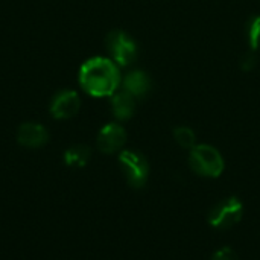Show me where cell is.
<instances>
[{
    "label": "cell",
    "instance_id": "cell-1",
    "mask_svg": "<svg viewBox=\"0 0 260 260\" xmlns=\"http://www.w3.org/2000/svg\"><path fill=\"white\" fill-rule=\"evenodd\" d=\"M79 84L91 96H113L120 84V73L111 59L96 56L82 64L79 70Z\"/></svg>",
    "mask_w": 260,
    "mask_h": 260
},
{
    "label": "cell",
    "instance_id": "cell-2",
    "mask_svg": "<svg viewBox=\"0 0 260 260\" xmlns=\"http://www.w3.org/2000/svg\"><path fill=\"white\" fill-rule=\"evenodd\" d=\"M189 163L195 174L207 178H218L225 166L221 152L210 145H195L190 149Z\"/></svg>",
    "mask_w": 260,
    "mask_h": 260
},
{
    "label": "cell",
    "instance_id": "cell-3",
    "mask_svg": "<svg viewBox=\"0 0 260 260\" xmlns=\"http://www.w3.org/2000/svg\"><path fill=\"white\" fill-rule=\"evenodd\" d=\"M244 216V204L236 197H229L212 207L209 212V224L218 230H227L239 224Z\"/></svg>",
    "mask_w": 260,
    "mask_h": 260
},
{
    "label": "cell",
    "instance_id": "cell-4",
    "mask_svg": "<svg viewBox=\"0 0 260 260\" xmlns=\"http://www.w3.org/2000/svg\"><path fill=\"white\" fill-rule=\"evenodd\" d=\"M119 163L128 184L134 189H142L149 177V163L137 151H122L119 155Z\"/></svg>",
    "mask_w": 260,
    "mask_h": 260
},
{
    "label": "cell",
    "instance_id": "cell-5",
    "mask_svg": "<svg viewBox=\"0 0 260 260\" xmlns=\"http://www.w3.org/2000/svg\"><path fill=\"white\" fill-rule=\"evenodd\" d=\"M105 43L111 58L119 66H129L137 58V44L133 37L123 30H111Z\"/></svg>",
    "mask_w": 260,
    "mask_h": 260
},
{
    "label": "cell",
    "instance_id": "cell-6",
    "mask_svg": "<svg viewBox=\"0 0 260 260\" xmlns=\"http://www.w3.org/2000/svg\"><path fill=\"white\" fill-rule=\"evenodd\" d=\"M81 107L79 94L73 90H62L50 102V113L55 119H70Z\"/></svg>",
    "mask_w": 260,
    "mask_h": 260
},
{
    "label": "cell",
    "instance_id": "cell-7",
    "mask_svg": "<svg viewBox=\"0 0 260 260\" xmlns=\"http://www.w3.org/2000/svg\"><path fill=\"white\" fill-rule=\"evenodd\" d=\"M126 142V131L119 123L105 125L98 134V148L104 154H114Z\"/></svg>",
    "mask_w": 260,
    "mask_h": 260
},
{
    "label": "cell",
    "instance_id": "cell-8",
    "mask_svg": "<svg viewBox=\"0 0 260 260\" xmlns=\"http://www.w3.org/2000/svg\"><path fill=\"white\" fill-rule=\"evenodd\" d=\"M17 140L21 146L34 149V148H41L43 145H46V142L49 140V134L43 125L27 122L18 128Z\"/></svg>",
    "mask_w": 260,
    "mask_h": 260
},
{
    "label": "cell",
    "instance_id": "cell-9",
    "mask_svg": "<svg viewBox=\"0 0 260 260\" xmlns=\"http://www.w3.org/2000/svg\"><path fill=\"white\" fill-rule=\"evenodd\" d=\"M123 88L134 98H143L151 90V79L142 70L129 72L123 79Z\"/></svg>",
    "mask_w": 260,
    "mask_h": 260
},
{
    "label": "cell",
    "instance_id": "cell-10",
    "mask_svg": "<svg viewBox=\"0 0 260 260\" xmlns=\"http://www.w3.org/2000/svg\"><path fill=\"white\" fill-rule=\"evenodd\" d=\"M111 108H113V114H114L116 119L128 120L134 114V108H136L134 96L129 94L128 91H125V90L113 94V98H111Z\"/></svg>",
    "mask_w": 260,
    "mask_h": 260
},
{
    "label": "cell",
    "instance_id": "cell-11",
    "mask_svg": "<svg viewBox=\"0 0 260 260\" xmlns=\"http://www.w3.org/2000/svg\"><path fill=\"white\" fill-rule=\"evenodd\" d=\"M91 157V149L87 145L70 146L64 152V163L72 168H84Z\"/></svg>",
    "mask_w": 260,
    "mask_h": 260
},
{
    "label": "cell",
    "instance_id": "cell-12",
    "mask_svg": "<svg viewBox=\"0 0 260 260\" xmlns=\"http://www.w3.org/2000/svg\"><path fill=\"white\" fill-rule=\"evenodd\" d=\"M174 139L184 149H192L197 145V136H195L193 129H190L189 126L175 128L174 129Z\"/></svg>",
    "mask_w": 260,
    "mask_h": 260
},
{
    "label": "cell",
    "instance_id": "cell-13",
    "mask_svg": "<svg viewBox=\"0 0 260 260\" xmlns=\"http://www.w3.org/2000/svg\"><path fill=\"white\" fill-rule=\"evenodd\" d=\"M248 40L253 50L260 49V15L253 17L248 23Z\"/></svg>",
    "mask_w": 260,
    "mask_h": 260
},
{
    "label": "cell",
    "instance_id": "cell-14",
    "mask_svg": "<svg viewBox=\"0 0 260 260\" xmlns=\"http://www.w3.org/2000/svg\"><path fill=\"white\" fill-rule=\"evenodd\" d=\"M212 260H238V256H236V253L230 247H224V248H219L213 254Z\"/></svg>",
    "mask_w": 260,
    "mask_h": 260
},
{
    "label": "cell",
    "instance_id": "cell-15",
    "mask_svg": "<svg viewBox=\"0 0 260 260\" xmlns=\"http://www.w3.org/2000/svg\"><path fill=\"white\" fill-rule=\"evenodd\" d=\"M256 61L257 59H256V56H254L253 52H245L242 55V58H241V67H242V70H245V72L253 70L254 66H256Z\"/></svg>",
    "mask_w": 260,
    "mask_h": 260
}]
</instances>
